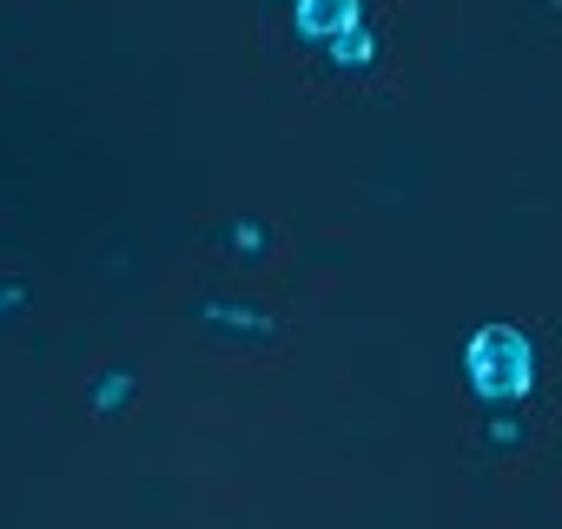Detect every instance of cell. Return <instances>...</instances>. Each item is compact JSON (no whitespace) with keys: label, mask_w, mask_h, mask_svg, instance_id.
Wrapping results in <instances>:
<instances>
[{"label":"cell","mask_w":562,"mask_h":529,"mask_svg":"<svg viewBox=\"0 0 562 529\" xmlns=\"http://www.w3.org/2000/svg\"><path fill=\"white\" fill-rule=\"evenodd\" d=\"M34 279L27 272H0V325H14V318H27L34 312Z\"/></svg>","instance_id":"obj_8"},{"label":"cell","mask_w":562,"mask_h":529,"mask_svg":"<svg viewBox=\"0 0 562 529\" xmlns=\"http://www.w3.org/2000/svg\"><path fill=\"white\" fill-rule=\"evenodd\" d=\"M186 325L212 345H232V351H265L285 338V318H278V305L251 299V292H199L186 305Z\"/></svg>","instance_id":"obj_2"},{"label":"cell","mask_w":562,"mask_h":529,"mask_svg":"<svg viewBox=\"0 0 562 529\" xmlns=\"http://www.w3.org/2000/svg\"><path fill=\"white\" fill-rule=\"evenodd\" d=\"M212 245L232 258V264H245V272H258V264L278 251V225L265 218V212H232L218 232H212Z\"/></svg>","instance_id":"obj_5"},{"label":"cell","mask_w":562,"mask_h":529,"mask_svg":"<svg viewBox=\"0 0 562 529\" xmlns=\"http://www.w3.org/2000/svg\"><path fill=\"white\" fill-rule=\"evenodd\" d=\"M542 8H549V14H562V0H542Z\"/></svg>","instance_id":"obj_9"},{"label":"cell","mask_w":562,"mask_h":529,"mask_svg":"<svg viewBox=\"0 0 562 529\" xmlns=\"http://www.w3.org/2000/svg\"><path fill=\"white\" fill-rule=\"evenodd\" d=\"M358 21H371V0H292V34L305 47H325L331 34H345Z\"/></svg>","instance_id":"obj_6"},{"label":"cell","mask_w":562,"mask_h":529,"mask_svg":"<svg viewBox=\"0 0 562 529\" xmlns=\"http://www.w3.org/2000/svg\"><path fill=\"white\" fill-rule=\"evenodd\" d=\"M457 371H463V391L476 397V410H483V404H529V397H536L542 351H536V338H529L516 318H483V325L463 338Z\"/></svg>","instance_id":"obj_1"},{"label":"cell","mask_w":562,"mask_h":529,"mask_svg":"<svg viewBox=\"0 0 562 529\" xmlns=\"http://www.w3.org/2000/svg\"><path fill=\"white\" fill-rule=\"evenodd\" d=\"M139 391H146V371H139L133 358H106V364L87 378V417L113 424V417H126V410L139 404Z\"/></svg>","instance_id":"obj_3"},{"label":"cell","mask_w":562,"mask_h":529,"mask_svg":"<svg viewBox=\"0 0 562 529\" xmlns=\"http://www.w3.org/2000/svg\"><path fill=\"white\" fill-rule=\"evenodd\" d=\"M529 443V404H483V450L516 457Z\"/></svg>","instance_id":"obj_7"},{"label":"cell","mask_w":562,"mask_h":529,"mask_svg":"<svg viewBox=\"0 0 562 529\" xmlns=\"http://www.w3.org/2000/svg\"><path fill=\"white\" fill-rule=\"evenodd\" d=\"M318 54H325V67H331L338 80H371V74L384 67V34H378V21H358V27L331 34Z\"/></svg>","instance_id":"obj_4"}]
</instances>
